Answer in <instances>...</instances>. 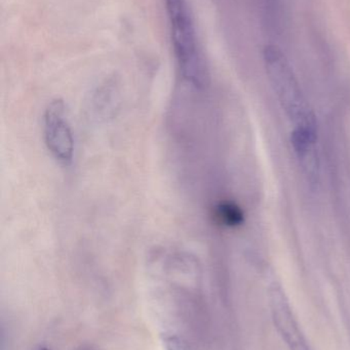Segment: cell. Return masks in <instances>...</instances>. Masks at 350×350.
Here are the masks:
<instances>
[{
	"label": "cell",
	"instance_id": "cell-3",
	"mask_svg": "<svg viewBox=\"0 0 350 350\" xmlns=\"http://www.w3.org/2000/svg\"><path fill=\"white\" fill-rule=\"evenodd\" d=\"M45 145L57 161L70 165L74 156V137L63 100H53L43 116Z\"/></svg>",
	"mask_w": 350,
	"mask_h": 350
},
{
	"label": "cell",
	"instance_id": "cell-8",
	"mask_svg": "<svg viewBox=\"0 0 350 350\" xmlns=\"http://www.w3.org/2000/svg\"><path fill=\"white\" fill-rule=\"evenodd\" d=\"M40 350H49V349H40Z\"/></svg>",
	"mask_w": 350,
	"mask_h": 350
},
{
	"label": "cell",
	"instance_id": "cell-1",
	"mask_svg": "<svg viewBox=\"0 0 350 350\" xmlns=\"http://www.w3.org/2000/svg\"><path fill=\"white\" fill-rule=\"evenodd\" d=\"M170 21L175 55L181 74L195 88H205L207 68L197 46L195 25L189 14L186 0H164Z\"/></svg>",
	"mask_w": 350,
	"mask_h": 350
},
{
	"label": "cell",
	"instance_id": "cell-2",
	"mask_svg": "<svg viewBox=\"0 0 350 350\" xmlns=\"http://www.w3.org/2000/svg\"><path fill=\"white\" fill-rule=\"evenodd\" d=\"M265 67L283 108L297 127L316 129L314 116L308 109L293 70L279 47L266 45L263 51Z\"/></svg>",
	"mask_w": 350,
	"mask_h": 350
},
{
	"label": "cell",
	"instance_id": "cell-7",
	"mask_svg": "<svg viewBox=\"0 0 350 350\" xmlns=\"http://www.w3.org/2000/svg\"><path fill=\"white\" fill-rule=\"evenodd\" d=\"M162 343L166 350H190L182 338L174 334L162 335Z\"/></svg>",
	"mask_w": 350,
	"mask_h": 350
},
{
	"label": "cell",
	"instance_id": "cell-5",
	"mask_svg": "<svg viewBox=\"0 0 350 350\" xmlns=\"http://www.w3.org/2000/svg\"><path fill=\"white\" fill-rule=\"evenodd\" d=\"M92 102L95 113L101 118H111L114 116L115 111L118 108L116 92L108 88L99 90Z\"/></svg>",
	"mask_w": 350,
	"mask_h": 350
},
{
	"label": "cell",
	"instance_id": "cell-4",
	"mask_svg": "<svg viewBox=\"0 0 350 350\" xmlns=\"http://www.w3.org/2000/svg\"><path fill=\"white\" fill-rule=\"evenodd\" d=\"M269 308L277 333L289 350H312L296 320L287 296L279 286L269 289Z\"/></svg>",
	"mask_w": 350,
	"mask_h": 350
},
{
	"label": "cell",
	"instance_id": "cell-6",
	"mask_svg": "<svg viewBox=\"0 0 350 350\" xmlns=\"http://www.w3.org/2000/svg\"><path fill=\"white\" fill-rule=\"evenodd\" d=\"M218 216L222 222L230 226H240L244 221L242 210L232 203L221 204L218 208Z\"/></svg>",
	"mask_w": 350,
	"mask_h": 350
}]
</instances>
